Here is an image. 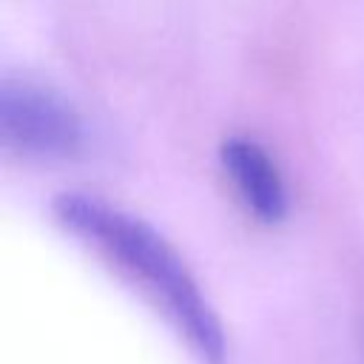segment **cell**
<instances>
[{
  "label": "cell",
  "instance_id": "obj_1",
  "mask_svg": "<svg viewBox=\"0 0 364 364\" xmlns=\"http://www.w3.org/2000/svg\"><path fill=\"white\" fill-rule=\"evenodd\" d=\"M54 219L134 282L210 364L225 358V333L208 296L176 247L145 219L94 193L65 191L51 199Z\"/></svg>",
  "mask_w": 364,
  "mask_h": 364
},
{
  "label": "cell",
  "instance_id": "obj_2",
  "mask_svg": "<svg viewBox=\"0 0 364 364\" xmlns=\"http://www.w3.org/2000/svg\"><path fill=\"white\" fill-rule=\"evenodd\" d=\"M0 142L28 159H65L82 151L85 122L57 88L20 74L0 80Z\"/></svg>",
  "mask_w": 364,
  "mask_h": 364
},
{
  "label": "cell",
  "instance_id": "obj_3",
  "mask_svg": "<svg viewBox=\"0 0 364 364\" xmlns=\"http://www.w3.org/2000/svg\"><path fill=\"white\" fill-rule=\"evenodd\" d=\"M219 162L230 176L245 208L262 222H279L287 210V188L267 148L247 136L230 134L219 142Z\"/></svg>",
  "mask_w": 364,
  "mask_h": 364
}]
</instances>
